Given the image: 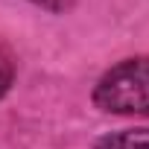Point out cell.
<instances>
[{"label":"cell","instance_id":"obj_2","mask_svg":"<svg viewBox=\"0 0 149 149\" xmlns=\"http://www.w3.org/2000/svg\"><path fill=\"white\" fill-rule=\"evenodd\" d=\"M94 149H149V129H120L94 140Z\"/></svg>","mask_w":149,"mask_h":149},{"label":"cell","instance_id":"obj_3","mask_svg":"<svg viewBox=\"0 0 149 149\" xmlns=\"http://www.w3.org/2000/svg\"><path fill=\"white\" fill-rule=\"evenodd\" d=\"M12 82H15V58H12L9 47L0 41V100L12 91Z\"/></svg>","mask_w":149,"mask_h":149},{"label":"cell","instance_id":"obj_1","mask_svg":"<svg viewBox=\"0 0 149 149\" xmlns=\"http://www.w3.org/2000/svg\"><path fill=\"white\" fill-rule=\"evenodd\" d=\"M94 105L117 117H149V56L111 64L94 85Z\"/></svg>","mask_w":149,"mask_h":149},{"label":"cell","instance_id":"obj_4","mask_svg":"<svg viewBox=\"0 0 149 149\" xmlns=\"http://www.w3.org/2000/svg\"><path fill=\"white\" fill-rule=\"evenodd\" d=\"M29 3L38 6V9H47L53 15H64V12H70L76 6V0H29Z\"/></svg>","mask_w":149,"mask_h":149}]
</instances>
